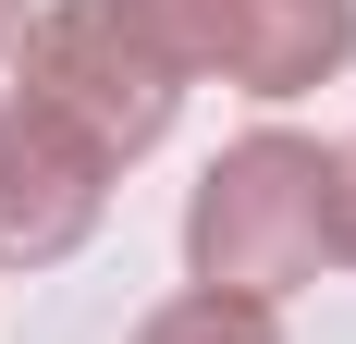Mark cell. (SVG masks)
I'll use <instances>...</instances> for the list:
<instances>
[{
	"label": "cell",
	"mask_w": 356,
	"mask_h": 344,
	"mask_svg": "<svg viewBox=\"0 0 356 344\" xmlns=\"http://www.w3.org/2000/svg\"><path fill=\"white\" fill-rule=\"evenodd\" d=\"M344 258V148L320 136H234L209 172H197V197H184V271L197 295H295V283H320Z\"/></svg>",
	"instance_id": "1"
},
{
	"label": "cell",
	"mask_w": 356,
	"mask_h": 344,
	"mask_svg": "<svg viewBox=\"0 0 356 344\" xmlns=\"http://www.w3.org/2000/svg\"><path fill=\"white\" fill-rule=\"evenodd\" d=\"M13 62H25V99L49 111V123H74L99 160L160 148L172 111H184V62L123 13V0H49V13L25 25Z\"/></svg>",
	"instance_id": "2"
},
{
	"label": "cell",
	"mask_w": 356,
	"mask_h": 344,
	"mask_svg": "<svg viewBox=\"0 0 356 344\" xmlns=\"http://www.w3.org/2000/svg\"><path fill=\"white\" fill-rule=\"evenodd\" d=\"M99 209H111V160L74 123H49L37 99H13L0 111V258L49 271V258H74L99 234Z\"/></svg>",
	"instance_id": "3"
},
{
	"label": "cell",
	"mask_w": 356,
	"mask_h": 344,
	"mask_svg": "<svg viewBox=\"0 0 356 344\" xmlns=\"http://www.w3.org/2000/svg\"><path fill=\"white\" fill-rule=\"evenodd\" d=\"M356 62V0H221V74L246 99H295Z\"/></svg>",
	"instance_id": "4"
},
{
	"label": "cell",
	"mask_w": 356,
	"mask_h": 344,
	"mask_svg": "<svg viewBox=\"0 0 356 344\" xmlns=\"http://www.w3.org/2000/svg\"><path fill=\"white\" fill-rule=\"evenodd\" d=\"M136 344H283V332H270V308H246V295H172Z\"/></svg>",
	"instance_id": "5"
},
{
	"label": "cell",
	"mask_w": 356,
	"mask_h": 344,
	"mask_svg": "<svg viewBox=\"0 0 356 344\" xmlns=\"http://www.w3.org/2000/svg\"><path fill=\"white\" fill-rule=\"evenodd\" d=\"M13 49H25V0H0V62H13Z\"/></svg>",
	"instance_id": "6"
},
{
	"label": "cell",
	"mask_w": 356,
	"mask_h": 344,
	"mask_svg": "<svg viewBox=\"0 0 356 344\" xmlns=\"http://www.w3.org/2000/svg\"><path fill=\"white\" fill-rule=\"evenodd\" d=\"M344 258H356V148H344Z\"/></svg>",
	"instance_id": "7"
}]
</instances>
